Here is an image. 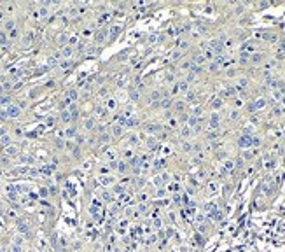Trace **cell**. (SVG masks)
I'll return each instance as SVG.
<instances>
[{"label":"cell","mask_w":285,"mask_h":252,"mask_svg":"<svg viewBox=\"0 0 285 252\" xmlns=\"http://www.w3.org/2000/svg\"><path fill=\"white\" fill-rule=\"evenodd\" d=\"M115 166H117V170H119V174H124V172H126V163H121V161H119V163H117Z\"/></svg>","instance_id":"18"},{"label":"cell","mask_w":285,"mask_h":252,"mask_svg":"<svg viewBox=\"0 0 285 252\" xmlns=\"http://www.w3.org/2000/svg\"><path fill=\"white\" fill-rule=\"evenodd\" d=\"M0 119H7V112L5 110H0Z\"/></svg>","instance_id":"42"},{"label":"cell","mask_w":285,"mask_h":252,"mask_svg":"<svg viewBox=\"0 0 285 252\" xmlns=\"http://www.w3.org/2000/svg\"><path fill=\"white\" fill-rule=\"evenodd\" d=\"M21 243H23V238H21V236H16V238H14V245H21Z\"/></svg>","instance_id":"39"},{"label":"cell","mask_w":285,"mask_h":252,"mask_svg":"<svg viewBox=\"0 0 285 252\" xmlns=\"http://www.w3.org/2000/svg\"><path fill=\"white\" fill-rule=\"evenodd\" d=\"M264 105H266V98H257L255 103L252 105V109H263Z\"/></svg>","instance_id":"5"},{"label":"cell","mask_w":285,"mask_h":252,"mask_svg":"<svg viewBox=\"0 0 285 252\" xmlns=\"http://www.w3.org/2000/svg\"><path fill=\"white\" fill-rule=\"evenodd\" d=\"M130 97H131V100H135V102H136V100L140 98V95H138L136 91H131V93H130Z\"/></svg>","instance_id":"32"},{"label":"cell","mask_w":285,"mask_h":252,"mask_svg":"<svg viewBox=\"0 0 285 252\" xmlns=\"http://www.w3.org/2000/svg\"><path fill=\"white\" fill-rule=\"evenodd\" d=\"M191 133H192V130H191L189 126H184V128L180 130V135L184 137V138H189V137H191Z\"/></svg>","instance_id":"8"},{"label":"cell","mask_w":285,"mask_h":252,"mask_svg":"<svg viewBox=\"0 0 285 252\" xmlns=\"http://www.w3.org/2000/svg\"><path fill=\"white\" fill-rule=\"evenodd\" d=\"M112 133H114L115 137H119L121 133H123V128L121 126H114V130H112Z\"/></svg>","instance_id":"25"},{"label":"cell","mask_w":285,"mask_h":252,"mask_svg":"<svg viewBox=\"0 0 285 252\" xmlns=\"http://www.w3.org/2000/svg\"><path fill=\"white\" fill-rule=\"evenodd\" d=\"M93 126H95V121H93V119H86V128H88V130H93Z\"/></svg>","instance_id":"24"},{"label":"cell","mask_w":285,"mask_h":252,"mask_svg":"<svg viewBox=\"0 0 285 252\" xmlns=\"http://www.w3.org/2000/svg\"><path fill=\"white\" fill-rule=\"evenodd\" d=\"M107 33H109V30H107V28H102V32H98V33L95 35L96 42H103L105 37H107Z\"/></svg>","instance_id":"4"},{"label":"cell","mask_w":285,"mask_h":252,"mask_svg":"<svg viewBox=\"0 0 285 252\" xmlns=\"http://www.w3.org/2000/svg\"><path fill=\"white\" fill-rule=\"evenodd\" d=\"M263 60H264V54H263V53H254V54H250V63H254V65L263 63Z\"/></svg>","instance_id":"3"},{"label":"cell","mask_w":285,"mask_h":252,"mask_svg":"<svg viewBox=\"0 0 285 252\" xmlns=\"http://www.w3.org/2000/svg\"><path fill=\"white\" fill-rule=\"evenodd\" d=\"M250 61V54L248 53H241V56H240V63L241 65H245V63H248Z\"/></svg>","instance_id":"10"},{"label":"cell","mask_w":285,"mask_h":252,"mask_svg":"<svg viewBox=\"0 0 285 252\" xmlns=\"http://www.w3.org/2000/svg\"><path fill=\"white\" fill-rule=\"evenodd\" d=\"M61 54H63L65 58H68V56L72 54V47H70V46H67V47H63V51H61Z\"/></svg>","instance_id":"13"},{"label":"cell","mask_w":285,"mask_h":252,"mask_svg":"<svg viewBox=\"0 0 285 252\" xmlns=\"http://www.w3.org/2000/svg\"><path fill=\"white\" fill-rule=\"evenodd\" d=\"M184 107H186V103H184V102H175V110L182 112V110H184Z\"/></svg>","instance_id":"17"},{"label":"cell","mask_w":285,"mask_h":252,"mask_svg":"<svg viewBox=\"0 0 285 252\" xmlns=\"http://www.w3.org/2000/svg\"><path fill=\"white\" fill-rule=\"evenodd\" d=\"M40 194H42V196H47V189H40Z\"/></svg>","instance_id":"52"},{"label":"cell","mask_w":285,"mask_h":252,"mask_svg":"<svg viewBox=\"0 0 285 252\" xmlns=\"http://www.w3.org/2000/svg\"><path fill=\"white\" fill-rule=\"evenodd\" d=\"M170 252H178V251H177V249H171V251Z\"/></svg>","instance_id":"53"},{"label":"cell","mask_w":285,"mask_h":252,"mask_svg":"<svg viewBox=\"0 0 285 252\" xmlns=\"http://www.w3.org/2000/svg\"><path fill=\"white\" fill-rule=\"evenodd\" d=\"M284 103H285V98H284Z\"/></svg>","instance_id":"54"},{"label":"cell","mask_w":285,"mask_h":252,"mask_svg":"<svg viewBox=\"0 0 285 252\" xmlns=\"http://www.w3.org/2000/svg\"><path fill=\"white\" fill-rule=\"evenodd\" d=\"M228 77H234V70H228V74H226Z\"/></svg>","instance_id":"47"},{"label":"cell","mask_w":285,"mask_h":252,"mask_svg":"<svg viewBox=\"0 0 285 252\" xmlns=\"http://www.w3.org/2000/svg\"><path fill=\"white\" fill-rule=\"evenodd\" d=\"M103 200H105V201H112V194L105 193V194H103Z\"/></svg>","instance_id":"37"},{"label":"cell","mask_w":285,"mask_h":252,"mask_svg":"<svg viewBox=\"0 0 285 252\" xmlns=\"http://www.w3.org/2000/svg\"><path fill=\"white\" fill-rule=\"evenodd\" d=\"M238 88H241V89L248 88V79L247 77H240V79H238Z\"/></svg>","instance_id":"7"},{"label":"cell","mask_w":285,"mask_h":252,"mask_svg":"<svg viewBox=\"0 0 285 252\" xmlns=\"http://www.w3.org/2000/svg\"><path fill=\"white\" fill-rule=\"evenodd\" d=\"M18 229H19L21 233H26V231H28V226H26V222L19 221V222H18Z\"/></svg>","instance_id":"12"},{"label":"cell","mask_w":285,"mask_h":252,"mask_svg":"<svg viewBox=\"0 0 285 252\" xmlns=\"http://www.w3.org/2000/svg\"><path fill=\"white\" fill-rule=\"evenodd\" d=\"M170 105H171V100H170V98H166V100H161V107H165V109H166V107H170Z\"/></svg>","instance_id":"26"},{"label":"cell","mask_w":285,"mask_h":252,"mask_svg":"<svg viewBox=\"0 0 285 252\" xmlns=\"http://www.w3.org/2000/svg\"><path fill=\"white\" fill-rule=\"evenodd\" d=\"M154 145H156V140H154L152 137H151V138H147V147H154Z\"/></svg>","instance_id":"31"},{"label":"cell","mask_w":285,"mask_h":252,"mask_svg":"<svg viewBox=\"0 0 285 252\" xmlns=\"http://www.w3.org/2000/svg\"><path fill=\"white\" fill-rule=\"evenodd\" d=\"M212 107H213V109H220V107H222V100H220V98H215L213 103H212Z\"/></svg>","instance_id":"16"},{"label":"cell","mask_w":285,"mask_h":252,"mask_svg":"<svg viewBox=\"0 0 285 252\" xmlns=\"http://www.w3.org/2000/svg\"><path fill=\"white\" fill-rule=\"evenodd\" d=\"M117 33H119V26H114V28H112V32H110V35H112V37H115Z\"/></svg>","instance_id":"40"},{"label":"cell","mask_w":285,"mask_h":252,"mask_svg":"<svg viewBox=\"0 0 285 252\" xmlns=\"http://www.w3.org/2000/svg\"><path fill=\"white\" fill-rule=\"evenodd\" d=\"M84 142V137H77V144H82Z\"/></svg>","instance_id":"49"},{"label":"cell","mask_w":285,"mask_h":252,"mask_svg":"<svg viewBox=\"0 0 285 252\" xmlns=\"http://www.w3.org/2000/svg\"><path fill=\"white\" fill-rule=\"evenodd\" d=\"M107 107H109V109H115V100H112V98H110V100L107 102Z\"/></svg>","instance_id":"30"},{"label":"cell","mask_w":285,"mask_h":252,"mask_svg":"<svg viewBox=\"0 0 285 252\" xmlns=\"http://www.w3.org/2000/svg\"><path fill=\"white\" fill-rule=\"evenodd\" d=\"M75 135V128H70V130H67V137H74Z\"/></svg>","instance_id":"38"},{"label":"cell","mask_w":285,"mask_h":252,"mask_svg":"<svg viewBox=\"0 0 285 252\" xmlns=\"http://www.w3.org/2000/svg\"><path fill=\"white\" fill-rule=\"evenodd\" d=\"M67 95H68V98H70V100H77V91H75V89H70Z\"/></svg>","instance_id":"22"},{"label":"cell","mask_w":285,"mask_h":252,"mask_svg":"<svg viewBox=\"0 0 285 252\" xmlns=\"http://www.w3.org/2000/svg\"><path fill=\"white\" fill-rule=\"evenodd\" d=\"M156 39H157L156 35H151V37H149V42H156Z\"/></svg>","instance_id":"50"},{"label":"cell","mask_w":285,"mask_h":252,"mask_svg":"<svg viewBox=\"0 0 285 252\" xmlns=\"http://www.w3.org/2000/svg\"><path fill=\"white\" fill-rule=\"evenodd\" d=\"M229 117H231V119H236V117H238V110H233V112H231V116H229Z\"/></svg>","instance_id":"43"},{"label":"cell","mask_w":285,"mask_h":252,"mask_svg":"<svg viewBox=\"0 0 285 252\" xmlns=\"http://www.w3.org/2000/svg\"><path fill=\"white\" fill-rule=\"evenodd\" d=\"M208 191H210V193H215V191H217V182H210V184H208Z\"/></svg>","instance_id":"23"},{"label":"cell","mask_w":285,"mask_h":252,"mask_svg":"<svg viewBox=\"0 0 285 252\" xmlns=\"http://www.w3.org/2000/svg\"><path fill=\"white\" fill-rule=\"evenodd\" d=\"M208 68H210V70H212V72H215V70H219V63H215V61H212V63H210V67H208Z\"/></svg>","instance_id":"27"},{"label":"cell","mask_w":285,"mask_h":252,"mask_svg":"<svg viewBox=\"0 0 285 252\" xmlns=\"http://www.w3.org/2000/svg\"><path fill=\"white\" fill-rule=\"evenodd\" d=\"M7 42V37H5V33L4 32H0V44H5Z\"/></svg>","instance_id":"33"},{"label":"cell","mask_w":285,"mask_h":252,"mask_svg":"<svg viewBox=\"0 0 285 252\" xmlns=\"http://www.w3.org/2000/svg\"><path fill=\"white\" fill-rule=\"evenodd\" d=\"M102 182H103V184H109V182H114V179H112V177H103Z\"/></svg>","instance_id":"35"},{"label":"cell","mask_w":285,"mask_h":252,"mask_svg":"<svg viewBox=\"0 0 285 252\" xmlns=\"http://www.w3.org/2000/svg\"><path fill=\"white\" fill-rule=\"evenodd\" d=\"M130 140H131V144H136V142H138V137H136V135H131V137H130Z\"/></svg>","instance_id":"44"},{"label":"cell","mask_w":285,"mask_h":252,"mask_svg":"<svg viewBox=\"0 0 285 252\" xmlns=\"http://www.w3.org/2000/svg\"><path fill=\"white\" fill-rule=\"evenodd\" d=\"M0 144H2V145H5V147H7V145H11V137H9V135L0 137Z\"/></svg>","instance_id":"9"},{"label":"cell","mask_w":285,"mask_h":252,"mask_svg":"<svg viewBox=\"0 0 285 252\" xmlns=\"http://www.w3.org/2000/svg\"><path fill=\"white\" fill-rule=\"evenodd\" d=\"M5 154H7V156L18 154V147H14V145H7V147H5Z\"/></svg>","instance_id":"6"},{"label":"cell","mask_w":285,"mask_h":252,"mask_svg":"<svg viewBox=\"0 0 285 252\" xmlns=\"http://www.w3.org/2000/svg\"><path fill=\"white\" fill-rule=\"evenodd\" d=\"M194 98H196V95L192 91H187V102H194Z\"/></svg>","instance_id":"29"},{"label":"cell","mask_w":285,"mask_h":252,"mask_svg":"<svg viewBox=\"0 0 285 252\" xmlns=\"http://www.w3.org/2000/svg\"><path fill=\"white\" fill-rule=\"evenodd\" d=\"M70 119H72V116H70V112H68V110H63V112H61V121H65V123H67V121H70Z\"/></svg>","instance_id":"14"},{"label":"cell","mask_w":285,"mask_h":252,"mask_svg":"<svg viewBox=\"0 0 285 252\" xmlns=\"http://www.w3.org/2000/svg\"><path fill=\"white\" fill-rule=\"evenodd\" d=\"M40 14H42V16H46V14H47V9H44V7H42V9H40Z\"/></svg>","instance_id":"48"},{"label":"cell","mask_w":285,"mask_h":252,"mask_svg":"<svg viewBox=\"0 0 285 252\" xmlns=\"http://www.w3.org/2000/svg\"><path fill=\"white\" fill-rule=\"evenodd\" d=\"M147 131H151V133H157L159 131V126L157 124H147V128H145Z\"/></svg>","instance_id":"11"},{"label":"cell","mask_w":285,"mask_h":252,"mask_svg":"<svg viewBox=\"0 0 285 252\" xmlns=\"http://www.w3.org/2000/svg\"><path fill=\"white\" fill-rule=\"evenodd\" d=\"M4 135H7V133H5V128H0V137H4Z\"/></svg>","instance_id":"51"},{"label":"cell","mask_w":285,"mask_h":252,"mask_svg":"<svg viewBox=\"0 0 285 252\" xmlns=\"http://www.w3.org/2000/svg\"><path fill=\"white\" fill-rule=\"evenodd\" d=\"M107 158H109L110 161H112V159H115V153H114V151H109V153H107Z\"/></svg>","instance_id":"36"},{"label":"cell","mask_w":285,"mask_h":252,"mask_svg":"<svg viewBox=\"0 0 285 252\" xmlns=\"http://www.w3.org/2000/svg\"><path fill=\"white\" fill-rule=\"evenodd\" d=\"M182 147H184V151H187V153L192 149V145H191L189 142H184V144H182Z\"/></svg>","instance_id":"28"},{"label":"cell","mask_w":285,"mask_h":252,"mask_svg":"<svg viewBox=\"0 0 285 252\" xmlns=\"http://www.w3.org/2000/svg\"><path fill=\"white\" fill-rule=\"evenodd\" d=\"M5 30H14V21L12 20L5 21Z\"/></svg>","instance_id":"21"},{"label":"cell","mask_w":285,"mask_h":252,"mask_svg":"<svg viewBox=\"0 0 285 252\" xmlns=\"http://www.w3.org/2000/svg\"><path fill=\"white\" fill-rule=\"evenodd\" d=\"M12 252H21V247L19 245H12Z\"/></svg>","instance_id":"45"},{"label":"cell","mask_w":285,"mask_h":252,"mask_svg":"<svg viewBox=\"0 0 285 252\" xmlns=\"http://www.w3.org/2000/svg\"><path fill=\"white\" fill-rule=\"evenodd\" d=\"M0 252H2V249H0Z\"/></svg>","instance_id":"55"},{"label":"cell","mask_w":285,"mask_h":252,"mask_svg":"<svg viewBox=\"0 0 285 252\" xmlns=\"http://www.w3.org/2000/svg\"><path fill=\"white\" fill-rule=\"evenodd\" d=\"M9 102H11V98L7 97V95H2V97H0V103H2V105H11Z\"/></svg>","instance_id":"15"},{"label":"cell","mask_w":285,"mask_h":252,"mask_svg":"<svg viewBox=\"0 0 285 252\" xmlns=\"http://www.w3.org/2000/svg\"><path fill=\"white\" fill-rule=\"evenodd\" d=\"M178 47H180L178 51H182V49H187V47H189V42H187V40H180V44H178Z\"/></svg>","instance_id":"20"},{"label":"cell","mask_w":285,"mask_h":252,"mask_svg":"<svg viewBox=\"0 0 285 252\" xmlns=\"http://www.w3.org/2000/svg\"><path fill=\"white\" fill-rule=\"evenodd\" d=\"M123 191H124V187H123V186H114V193L119 194V193H123Z\"/></svg>","instance_id":"34"},{"label":"cell","mask_w":285,"mask_h":252,"mask_svg":"<svg viewBox=\"0 0 285 252\" xmlns=\"http://www.w3.org/2000/svg\"><path fill=\"white\" fill-rule=\"evenodd\" d=\"M180 54H182V51H175V53H173V60H178Z\"/></svg>","instance_id":"41"},{"label":"cell","mask_w":285,"mask_h":252,"mask_svg":"<svg viewBox=\"0 0 285 252\" xmlns=\"http://www.w3.org/2000/svg\"><path fill=\"white\" fill-rule=\"evenodd\" d=\"M238 145H240L241 149H248V147H252V137H250V135L240 137V140H238Z\"/></svg>","instance_id":"2"},{"label":"cell","mask_w":285,"mask_h":252,"mask_svg":"<svg viewBox=\"0 0 285 252\" xmlns=\"http://www.w3.org/2000/svg\"><path fill=\"white\" fill-rule=\"evenodd\" d=\"M5 112H7V117H18L19 114H21V109H19L18 105H7V109H5Z\"/></svg>","instance_id":"1"},{"label":"cell","mask_w":285,"mask_h":252,"mask_svg":"<svg viewBox=\"0 0 285 252\" xmlns=\"http://www.w3.org/2000/svg\"><path fill=\"white\" fill-rule=\"evenodd\" d=\"M100 172H102V174H109V166H102Z\"/></svg>","instance_id":"46"},{"label":"cell","mask_w":285,"mask_h":252,"mask_svg":"<svg viewBox=\"0 0 285 252\" xmlns=\"http://www.w3.org/2000/svg\"><path fill=\"white\" fill-rule=\"evenodd\" d=\"M53 170H54V166H49V165H47V166H44V168H42V174L49 175V174H53Z\"/></svg>","instance_id":"19"}]
</instances>
